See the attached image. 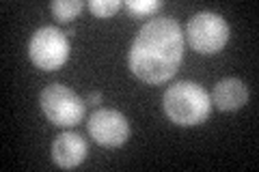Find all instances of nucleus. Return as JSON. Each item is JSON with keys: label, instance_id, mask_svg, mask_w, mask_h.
I'll use <instances>...</instances> for the list:
<instances>
[{"label": "nucleus", "instance_id": "10", "mask_svg": "<svg viewBox=\"0 0 259 172\" xmlns=\"http://www.w3.org/2000/svg\"><path fill=\"white\" fill-rule=\"evenodd\" d=\"M121 7H123L121 0H89V9L97 18H112Z\"/></svg>", "mask_w": 259, "mask_h": 172}, {"label": "nucleus", "instance_id": "7", "mask_svg": "<svg viewBox=\"0 0 259 172\" xmlns=\"http://www.w3.org/2000/svg\"><path fill=\"white\" fill-rule=\"evenodd\" d=\"M87 153H89L87 140L74 132H65L52 142V159L56 166H61L65 170L80 166L84 161Z\"/></svg>", "mask_w": 259, "mask_h": 172}, {"label": "nucleus", "instance_id": "11", "mask_svg": "<svg viewBox=\"0 0 259 172\" xmlns=\"http://www.w3.org/2000/svg\"><path fill=\"white\" fill-rule=\"evenodd\" d=\"M127 7V11L136 15V18H143V15H151L160 9V3L158 0H127L123 3Z\"/></svg>", "mask_w": 259, "mask_h": 172}, {"label": "nucleus", "instance_id": "5", "mask_svg": "<svg viewBox=\"0 0 259 172\" xmlns=\"http://www.w3.org/2000/svg\"><path fill=\"white\" fill-rule=\"evenodd\" d=\"M186 35H188L190 45L197 52L216 54L229 41V24L225 22L223 15L212 11H201L188 20Z\"/></svg>", "mask_w": 259, "mask_h": 172}, {"label": "nucleus", "instance_id": "12", "mask_svg": "<svg viewBox=\"0 0 259 172\" xmlns=\"http://www.w3.org/2000/svg\"><path fill=\"white\" fill-rule=\"evenodd\" d=\"M87 101H89V103H100V101H102V95H100V93H91V95L87 97Z\"/></svg>", "mask_w": 259, "mask_h": 172}, {"label": "nucleus", "instance_id": "9", "mask_svg": "<svg viewBox=\"0 0 259 172\" xmlns=\"http://www.w3.org/2000/svg\"><path fill=\"white\" fill-rule=\"evenodd\" d=\"M82 7H84L82 0H54L50 5V9L59 22H71L80 11H82Z\"/></svg>", "mask_w": 259, "mask_h": 172}, {"label": "nucleus", "instance_id": "3", "mask_svg": "<svg viewBox=\"0 0 259 172\" xmlns=\"http://www.w3.org/2000/svg\"><path fill=\"white\" fill-rule=\"evenodd\" d=\"M39 103L46 114V119L56 127H74L84 119V101L65 84L46 86L39 95Z\"/></svg>", "mask_w": 259, "mask_h": 172}, {"label": "nucleus", "instance_id": "6", "mask_svg": "<svg viewBox=\"0 0 259 172\" xmlns=\"http://www.w3.org/2000/svg\"><path fill=\"white\" fill-rule=\"evenodd\" d=\"M89 134L102 146H121L130 138V123L119 110L102 108L89 117Z\"/></svg>", "mask_w": 259, "mask_h": 172}, {"label": "nucleus", "instance_id": "2", "mask_svg": "<svg viewBox=\"0 0 259 172\" xmlns=\"http://www.w3.org/2000/svg\"><path fill=\"white\" fill-rule=\"evenodd\" d=\"M164 114L175 125H201L212 112V99L203 86L194 82H177L168 86L162 97Z\"/></svg>", "mask_w": 259, "mask_h": 172}, {"label": "nucleus", "instance_id": "8", "mask_svg": "<svg viewBox=\"0 0 259 172\" xmlns=\"http://www.w3.org/2000/svg\"><path fill=\"white\" fill-rule=\"evenodd\" d=\"M246 99H248V91H246L244 82L238 78L221 80L214 86V93H212V101L216 103V108L223 112H231V110L242 108V105L246 103Z\"/></svg>", "mask_w": 259, "mask_h": 172}, {"label": "nucleus", "instance_id": "4", "mask_svg": "<svg viewBox=\"0 0 259 172\" xmlns=\"http://www.w3.org/2000/svg\"><path fill=\"white\" fill-rule=\"evenodd\" d=\"M28 56L44 71H54L63 67L69 59L67 35L56 26H44L35 30V35L28 41Z\"/></svg>", "mask_w": 259, "mask_h": 172}, {"label": "nucleus", "instance_id": "1", "mask_svg": "<svg viewBox=\"0 0 259 172\" xmlns=\"http://www.w3.org/2000/svg\"><path fill=\"white\" fill-rule=\"evenodd\" d=\"M184 61L182 26L173 18H153L139 30L127 54L130 69L139 80L160 84L173 78Z\"/></svg>", "mask_w": 259, "mask_h": 172}]
</instances>
